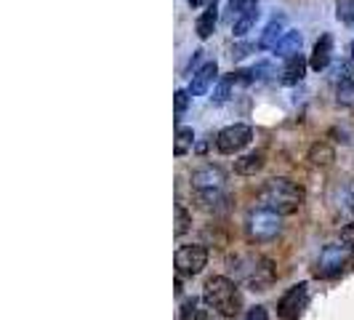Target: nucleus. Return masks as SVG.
Instances as JSON below:
<instances>
[{"label":"nucleus","instance_id":"nucleus-1","mask_svg":"<svg viewBox=\"0 0 354 320\" xmlns=\"http://www.w3.org/2000/svg\"><path fill=\"white\" fill-rule=\"evenodd\" d=\"M306 200V193H304L301 184H296L293 179H285V177H274L264 181L261 193H259V206L264 208H272L277 211L280 216H290L296 213L304 206Z\"/></svg>","mask_w":354,"mask_h":320},{"label":"nucleus","instance_id":"nucleus-2","mask_svg":"<svg viewBox=\"0 0 354 320\" xmlns=\"http://www.w3.org/2000/svg\"><path fill=\"white\" fill-rule=\"evenodd\" d=\"M203 302L211 307L213 312H218L221 318H237L243 310V296L234 281L224 275H213L203 285Z\"/></svg>","mask_w":354,"mask_h":320},{"label":"nucleus","instance_id":"nucleus-3","mask_svg":"<svg viewBox=\"0 0 354 320\" xmlns=\"http://www.w3.org/2000/svg\"><path fill=\"white\" fill-rule=\"evenodd\" d=\"M283 232V216L272 208H253L245 216V235L250 243H269Z\"/></svg>","mask_w":354,"mask_h":320},{"label":"nucleus","instance_id":"nucleus-4","mask_svg":"<svg viewBox=\"0 0 354 320\" xmlns=\"http://www.w3.org/2000/svg\"><path fill=\"white\" fill-rule=\"evenodd\" d=\"M253 139V128L245 123H234V125H227V128H221L218 134H216V150L221 152V155H237L240 150H245Z\"/></svg>","mask_w":354,"mask_h":320},{"label":"nucleus","instance_id":"nucleus-5","mask_svg":"<svg viewBox=\"0 0 354 320\" xmlns=\"http://www.w3.org/2000/svg\"><path fill=\"white\" fill-rule=\"evenodd\" d=\"M174 265H176L178 275L195 278V275H200V272L205 269V265H208V249L200 246V243L181 246V249L176 251V256H174Z\"/></svg>","mask_w":354,"mask_h":320},{"label":"nucleus","instance_id":"nucleus-6","mask_svg":"<svg viewBox=\"0 0 354 320\" xmlns=\"http://www.w3.org/2000/svg\"><path fill=\"white\" fill-rule=\"evenodd\" d=\"M309 302V283L290 285L277 302V315L280 320H299Z\"/></svg>","mask_w":354,"mask_h":320},{"label":"nucleus","instance_id":"nucleus-7","mask_svg":"<svg viewBox=\"0 0 354 320\" xmlns=\"http://www.w3.org/2000/svg\"><path fill=\"white\" fill-rule=\"evenodd\" d=\"M346 259H349V246L344 243V246H325L322 254H319L317 259V278H336L341 275V269L346 265Z\"/></svg>","mask_w":354,"mask_h":320},{"label":"nucleus","instance_id":"nucleus-8","mask_svg":"<svg viewBox=\"0 0 354 320\" xmlns=\"http://www.w3.org/2000/svg\"><path fill=\"white\" fill-rule=\"evenodd\" d=\"M224 187H227V174L218 166L208 163V166L192 171V190H195V195H200V193H221Z\"/></svg>","mask_w":354,"mask_h":320},{"label":"nucleus","instance_id":"nucleus-9","mask_svg":"<svg viewBox=\"0 0 354 320\" xmlns=\"http://www.w3.org/2000/svg\"><path fill=\"white\" fill-rule=\"evenodd\" d=\"M250 267H243L240 272H243V278H245V283L253 288V291H266L272 281H274V269L272 265L266 262V259H259V256H250L248 259Z\"/></svg>","mask_w":354,"mask_h":320},{"label":"nucleus","instance_id":"nucleus-10","mask_svg":"<svg viewBox=\"0 0 354 320\" xmlns=\"http://www.w3.org/2000/svg\"><path fill=\"white\" fill-rule=\"evenodd\" d=\"M218 78V64L216 62H208V64H203L200 70L192 75V80H189V96H203V94H208V89L213 86V80Z\"/></svg>","mask_w":354,"mask_h":320},{"label":"nucleus","instance_id":"nucleus-11","mask_svg":"<svg viewBox=\"0 0 354 320\" xmlns=\"http://www.w3.org/2000/svg\"><path fill=\"white\" fill-rule=\"evenodd\" d=\"M336 102L341 107H354V67L352 64H344V67L338 70Z\"/></svg>","mask_w":354,"mask_h":320},{"label":"nucleus","instance_id":"nucleus-12","mask_svg":"<svg viewBox=\"0 0 354 320\" xmlns=\"http://www.w3.org/2000/svg\"><path fill=\"white\" fill-rule=\"evenodd\" d=\"M333 203H336L338 213H341L344 219H352L354 222V179H346V181L338 184Z\"/></svg>","mask_w":354,"mask_h":320},{"label":"nucleus","instance_id":"nucleus-13","mask_svg":"<svg viewBox=\"0 0 354 320\" xmlns=\"http://www.w3.org/2000/svg\"><path fill=\"white\" fill-rule=\"evenodd\" d=\"M330 56H333V37L322 35L317 43H315V51H312V59H309V67H312L315 72L328 70Z\"/></svg>","mask_w":354,"mask_h":320},{"label":"nucleus","instance_id":"nucleus-14","mask_svg":"<svg viewBox=\"0 0 354 320\" xmlns=\"http://www.w3.org/2000/svg\"><path fill=\"white\" fill-rule=\"evenodd\" d=\"M304 75H306V59H304L301 53H296V56H290L285 62L283 72H280V83L283 86H296V83L304 80Z\"/></svg>","mask_w":354,"mask_h":320},{"label":"nucleus","instance_id":"nucleus-15","mask_svg":"<svg viewBox=\"0 0 354 320\" xmlns=\"http://www.w3.org/2000/svg\"><path fill=\"white\" fill-rule=\"evenodd\" d=\"M285 35V17L280 14V17H274L269 24L264 27V35H261V40H259V48L261 51H274V46L280 43V37Z\"/></svg>","mask_w":354,"mask_h":320},{"label":"nucleus","instance_id":"nucleus-16","mask_svg":"<svg viewBox=\"0 0 354 320\" xmlns=\"http://www.w3.org/2000/svg\"><path fill=\"white\" fill-rule=\"evenodd\" d=\"M216 24H218V6L216 3H208L205 6V11L197 17V24H195V33L200 40H208L213 35V30H216Z\"/></svg>","mask_w":354,"mask_h":320},{"label":"nucleus","instance_id":"nucleus-17","mask_svg":"<svg viewBox=\"0 0 354 320\" xmlns=\"http://www.w3.org/2000/svg\"><path fill=\"white\" fill-rule=\"evenodd\" d=\"M301 43H304V37H301L299 30H288V33L280 37V43L274 46V56H280V59H290V56L301 53Z\"/></svg>","mask_w":354,"mask_h":320},{"label":"nucleus","instance_id":"nucleus-18","mask_svg":"<svg viewBox=\"0 0 354 320\" xmlns=\"http://www.w3.org/2000/svg\"><path fill=\"white\" fill-rule=\"evenodd\" d=\"M264 152H248L240 160H234V174L240 177H256L261 168H264Z\"/></svg>","mask_w":354,"mask_h":320},{"label":"nucleus","instance_id":"nucleus-19","mask_svg":"<svg viewBox=\"0 0 354 320\" xmlns=\"http://www.w3.org/2000/svg\"><path fill=\"white\" fill-rule=\"evenodd\" d=\"M309 160H312V166H330L333 160H336V152H333V147L325 142H317L312 144V150H309Z\"/></svg>","mask_w":354,"mask_h":320},{"label":"nucleus","instance_id":"nucleus-20","mask_svg":"<svg viewBox=\"0 0 354 320\" xmlns=\"http://www.w3.org/2000/svg\"><path fill=\"white\" fill-rule=\"evenodd\" d=\"M234 83H240V80H237V72H232V75H227V78H221L218 86L213 89V96H211L213 105H224V102L232 96V86H234Z\"/></svg>","mask_w":354,"mask_h":320},{"label":"nucleus","instance_id":"nucleus-21","mask_svg":"<svg viewBox=\"0 0 354 320\" xmlns=\"http://www.w3.org/2000/svg\"><path fill=\"white\" fill-rule=\"evenodd\" d=\"M259 21V8H253L248 14H243L240 19H234V24H232V35L234 37H245L253 30V24Z\"/></svg>","mask_w":354,"mask_h":320},{"label":"nucleus","instance_id":"nucleus-22","mask_svg":"<svg viewBox=\"0 0 354 320\" xmlns=\"http://www.w3.org/2000/svg\"><path fill=\"white\" fill-rule=\"evenodd\" d=\"M192 144H195V131L192 128H176V144H174V152H176V158L181 155H187L189 150H192Z\"/></svg>","mask_w":354,"mask_h":320},{"label":"nucleus","instance_id":"nucleus-23","mask_svg":"<svg viewBox=\"0 0 354 320\" xmlns=\"http://www.w3.org/2000/svg\"><path fill=\"white\" fill-rule=\"evenodd\" d=\"M178 320H208V310H203V304L197 302V299H187V302L181 304Z\"/></svg>","mask_w":354,"mask_h":320},{"label":"nucleus","instance_id":"nucleus-24","mask_svg":"<svg viewBox=\"0 0 354 320\" xmlns=\"http://www.w3.org/2000/svg\"><path fill=\"white\" fill-rule=\"evenodd\" d=\"M230 19H240L243 14H248L253 8H259V0H230Z\"/></svg>","mask_w":354,"mask_h":320},{"label":"nucleus","instance_id":"nucleus-25","mask_svg":"<svg viewBox=\"0 0 354 320\" xmlns=\"http://www.w3.org/2000/svg\"><path fill=\"white\" fill-rule=\"evenodd\" d=\"M336 17H338V21H344V24H354V0H338Z\"/></svg>","mask_w":354,"mask_h":320},{"label":"nucleus","instance_id":"nucleus-26","mask_svg":"<svg viewBox=\"0 0 354 320\" xmlns=\"http://www.w3.org/2000/svg\"><path fill=\"white\" fill-rule=\"evenodd\" d=\"M189 224H192V216H189V211H187L184 206H176V227H174V235H176V238H181L184 232L189 230Z\"/></svg>","mask_w":354,"mask_h":320},{"label":"nucleus","instance_id":"nucleus-27","mask_svg":"<svg viewBox=\"0 0 354 320\" xmlns=\"http://www.w3.org/2000/svg\"><path fill=\"white\" fill-rule=\"evenodd\" d=\"M189 91H176V115H181L184 109H187V105H189Z\"/></svg>","mask_w":354,"mask_h":320},{"label":"nucleus","instance_id":"nucleus-28","mask_svg":"<svg viewBox=\"0 0 354 320\" xmlns=\"http://www.w3.org/2000/svg\"><path fill=\"white\" fill-rule=\"evenodd\" d=\"M341 240H344V243L349 246V251H354V222L344 227V232H341Z\"/></svg>","mask_w":354,"mask_h":320},{"label":"nucleus","instance_id":"nucleus-29","mask_svg":"<svg viewBox=\"0 0 354 320\" xmlns=\"http://www.w3.org/2000/svg\"><path fill=\"white\" fill-rule=\"evenodd\" d=\"M245 320H269L266 318V307H250Z\"/></svg>","mask_w":354,"mask_h":320},{"label":"nucleus","instance_id":"nucleus-30","mask_svg":"<svg viewBox=\"0 0 354 320\" xmlns=\"http://www.w3.org/2000/svg\"><path fill=\"white\" fill-rule=\"evenodd\" d=\"M253 48H256L253 43H243V46H234V48H232V56H234V59H243V56H245L248 51H253Z\"/></svg>","mask_w":354,"mask_h":320},{"label":"nucleus","instance_id":"nucleus-31","mask_svg":"<svg viewBox=\"0 0 354 320\" xmlns=\"http://www.w3.org/2000/svg\"><path fill=\"white\" fill-rule=\"evenodd\" d=\"M200 59H203V51H195L192 53V59H189V64H187V75L192 78L197 72V64H200Z\"/></svg>","mask_w":354,"mask_h":320},{"label":"nucleus","instance_id":"nucleus-32","mask_svg":"<svg viewBox=\"0 0 354 320\" xmlns=\"http://www.w3.org/2000/svg\"><path fill=\"white\" fill-rule=\"evenodd\" d=\"M189 3V8H203V6H208L211 0H187Z\"/></svg>","mask_w":354,"mask_h":320},{"label":"nucleus","instance_id":"nucleus-33","mask_svg":"<svg viewBox=\"0 0 354 320\" xmlns=\"http://www.w3.org/2000/svg\"><path fill=\"white\" fill-rule=\"evenodd\" d=\"M352 62H354V43H352Z\"/></svg>","mask_w":354,"mask_h":320}]
</instances>
